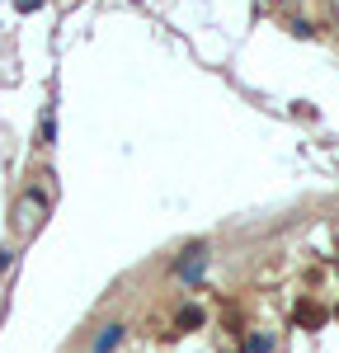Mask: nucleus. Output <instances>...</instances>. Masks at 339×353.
I'll return each instance as SVG.
<instances>
[{
	"instance_id": "nucleus-1",
	"label": "nucleus",
	"mask_w": 339,
	"mask_h": 353,
	"mask_svg": "<svg viewBox=\"0 0 339 353\" xmlns=\"http://www.w3.org/2000/svg\"><path fill=\"white\" fill-rule=\"evenodd\" d=\"M198 321H203V311H198V306H189V311L179 316V325H198Z\"/></svg>"
}]
</instances>
